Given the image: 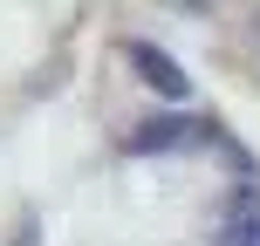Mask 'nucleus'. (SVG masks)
Wrapping results in <instances>:
<instances>
[{
  "instance_id": "2",
  "label": "nucleus",
  "mask_w": 260,
  "mask_h": 246,
  "mask_svg": "<svg viewBox=\"0 0 260 246\" xmlns=\"http://www.w3.org/2000/svg\"><path fill=\"white\" fill-rule=\"evenodd\" d=\"M192 137H199V123H185V117H165V123H144L137 137H130V151H137V157H157L165 144H192Z\"/></svg>"
},
{
  "instance_id": "1",
  "label": "nucleus",
  "mask_w": 260,
  "mask_h": 246,
  "mask_svg": "<svg viewBox=\"0 0 260 246\" xmlns=\"http://www.w3.org/2000/svg\"><path fill=\"white\" fill-rule=\"evenodd\" d=\"M123 62L137 68V76L151 82V89L165 96V103H185V96H192V76H185V68L171 62L165 48H151V41H123Z\"/></svg>"
},
{
  "instance_id": "3",
  "label": "nucleus",
  "mask_w": 260,
  "mask_h": 246,
  "mask_svg": "<svg viewBox=\"0 0 260 246\" xmlns=\"http://www.w3.org/2000/svg\"><path fill=\"white\" fill-rule=\"evenodd\" d=\"M219 246H260V212H253V198H247V212L226 226V239H219Z\"/></svg>"
}]
</instances>
